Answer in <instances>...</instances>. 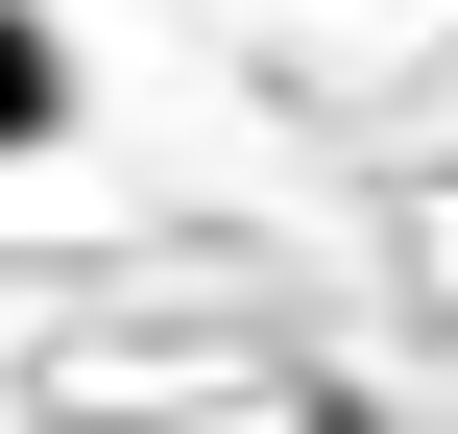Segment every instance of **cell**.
Returning <instances> with one entry per match:
<instances>
[{
  "label": "cell",
  "instance_id": "6da1fadb",
  "mask_svg": "<svg viewBox=\"0 0 458 434\" xmlns=\"http://www.w3.org/2000/svg\"><path fill=\"white\" fill-rule=\"evenodd\" d=\"M48 121H72V48H48L24 0H0V145H48Z\"/></svg>",
  "mask_w": 458,
  "mask_h": 434
}]
</instances>
